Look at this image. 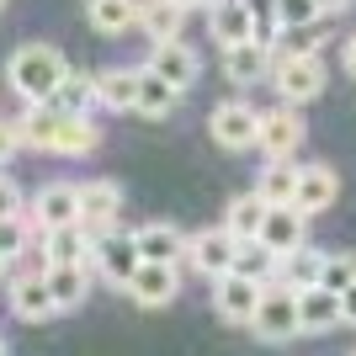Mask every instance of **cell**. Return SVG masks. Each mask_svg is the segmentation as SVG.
I'll return each mask as SVG.
<instances>
[{
	"label": "cell",
	"instance_id": "cell-34",
	"mask_svg": "<svg viewBox=\"0 0 356 356\" xmlns=\"http://www.w3.org/2000/svg\"><path fill=\"white\" fill-rule=\"evenodd\" d=\"M32 234H38V229H32L27 213H22V218H6L0 223V255H6V261H22L27 245H32Z\"/></svg>",
	"mask_w": 356,
	"mask_h": 356
},
{
	"label": "cell",
	"instance_id": "cell-33",
	"mask_svg": "<svg viewBox=\"0 0 356 356\" xmlns=\"http://www.w3.org/2000/svg\"><path fill=\"white\" fill-rule=\"evenodd\" d=\"M250 6V22H255V43H266V48H277V38H282V6L277 0H245Z\"/></svg>",
	"mask_w": 356,
	"mask_h": 356
},
{
	"label": "cell",
	"instance_id": "cell-25",
	"mask_svg": "<svg viewBox=\"0 0 356 356\" xmlns=\"http://www.w3.org/2000/svg\"><path fill=\"white\" fill-rule=\"evenodd\" d=\"M181 22H186V6H181V0H144V16H138V27L149 32V43H176Z\"/></svg>",
	"mask_w": 356,
	"mask_h": 356
},
{
	"label": "cell",
	"instance_id": "cell-31",
	"mask_svg": "<svg viewBox=\"0 0 356 356\" xmlns=\"http://www.w3.org/2000/svg\"><path fill=\"white\" fill-rule=\"evenodd\" d=\"M138 70H144V64H138ZM176 102H181V90L170 86V80H160L154 70H144V80H138V112H144V118H170Z\"/></svg>",
	"mask_w": 356,
	"mask_h": 356
},
{
	"label": "cell",
	"instance_id": "cell-1",
	"mask_svg": "<svg viewBox=\"0 0 356 356\" xmlns=\"http://www.w3.org/2000/svg\"><path fill=\"white\" fill-rule=\"evenodd\" d=\"M64 74H70V64H64V54L54 43H22L6 59V86L22 96V106H48L59 96Z\"/></svg>",
	"mask_w": 356,
	"mask_h": 356
},
{
	"label": "cell",
	"instance_id": "cell-10",
	"mask_svg": "<svg viewBox=\"0 0 356 356\" xmlns=\"http://www.w3.org/2000/svg\"><path fill=\"white\" fill-rule=\"evenodd\" d=\"M234 255H239V239L229 229H197L192 234V250H186V266L197 277H223V271H234Z\"/></svg>",
	"mask_w": 356,
	"mask_h": 356
},
{
	"label": "cell",
	"instance_id": "cell-13",
	"mask_svg": "<svg viewBox=\"0 0 356 356\" xmlns=\"http://www.w3.org/2000/svg\"><path fill=\"white\" fill-rule=\"evenodd\" d=\"M176 293H181V266H165V261H144L128 282V298L138 309H165V303H176Z\"/></svg>",
	"mask_w": 356,
	"mask_h": 356
},
{
	"label": "cell",
	"instance_id": "cell-24",
	"mask_svg": "<svg viewBox=\"0 0 356 356\" xmlns=\"http://www.w3.org/2000/svg\"><path fill=\"white\" fill-rule=\"evenodd\" d=\"M298 181H303V165L266 160V170H261V181H255V192L266 197L271 208H293V202H298Z\"/></svg>",
	"mask_w": 356,
	"mask_h": 356
},
{
	"label": "cell",
	"instance_id": "cell-7",
	"mask_svg": "<svg viewBox=\"0 0 356 356\" xmlns=\"http://www.w3.org/2000/svg\"><path fill=\"white\" fill-rule=\"evenodd\" d=\"M27 218H32L38 234H54V229L80 223V186H70V181H48L43 192L27 202Z\"/></svg>",
	"mask_w": 356,
	"mask_h": 356
},
{
	"label": "cell",
	"instance_id": "cell-38",
	"mask_svg": "<svg viewBox=\"0 0 356 356\" xmlns=\"http://www.w3.org/2000/svg\"><path fill=\"white\" fill-rule=\"evenodd\" d=\"M6 218H22V186L11 176H0V223Z\"/></svg>",
	"mask_w": 356,
	"mask_h": 356
},
{
	"label": "cell",
	"instance_id": "cell-45",
	"mask_svg": "<svg viewBox=\"0 0 356 356\" xmlns=\"http://www.w3.org/2000/svg\"><path fill=\"white\" fill-rule=\"evenodd\" d=\"M0 6H6V0H0Z\"/></svg>",
	"mask_w": 356,
	"mask_h": 356
},
{
	"label": "cell",
	"instance_id": "cell-4",
	"mask_svg": "<svg viewBox=\"0 0 356 356\" xmlns=\"http://www.w3.org/2000/svg\"><path fill=\"white\" fill-rule=\"evenodd\" d=\"M208 134H213V144L229 149V154H239V149H255V144H261V112H255L245 96H229V102L213 106Z\"/></svg>",
	"mask_w": 356,
	"mask_h": 356
},
{
	"label": "cell",
	"instance_id": "cell-40",
	"mask_svg": "<svg viewBox=\"0 0 356 356\" xmlns=\"http://www.w3.org/2000/svg\"><path fill=\"white\" fill-rule=\"evenodd\" d=\"M341 314H346V325H356V282L341 293Z\"/></svg>",
	"mask_w": 356,
	"mask_h": 356
},
{
	"label": "cell",
	"instance_id": "cell-39",
	"mask_svg": "<svg viewBox=\"0 0 356 356\" xmlns=\"http://www.w3.org/2000/svg\"><path fill=\"white\" fill-rule=\"evenodd\" d=\"M341 64H346V74L356 80V32H346V43H341Z\"/></svg>",
	"mask_w": 356,
	"mask_h": 356
},
{
	"label": "cell",
	"instance_id": "cell-5",
	"mask_svg": "<svg viewBox=\"0 0 356 356\" xmlns=\"http://www.w3.org/2000/svg\"><path fill=\"white\" fill-rule=\"evenodd\" d=\"M303 134H309V122H303V112L287 102H277L271 112H261V154L266 160H293L298 149H303Z\"/></svg>",
	"mask_w": 356,
	"mask_h": 356
},
{
	"label": "cell",
	"instance_id": "cell-43",
	"mask_svg": "<svg viewBox=\"0 0 356 356\" xmlns=\"http://www.w3.org/2000/svg\"><path fill=\"white\" fill-rule=\"evenodd\" d=\"M6 266H11V261H6V255H0V277H6Z\"/></svg>",
	"mask_w": 356,
	"mask_h": 356
},
{
	"label": "cell",
	"instance_id": "cell-11",
	"mask_svg": "<svg viewBox=\"0 0 356 356\" xmlns=\"http://www.w3.org/2000/svg\"><path fill=\"white\" fill-rule=\"evenodd\" d=\"M144 70H154L160 80H170L176 90H192L197 80H202V59H197V48H186L176 38V43H154L149 48V59H144Z\"/></svg>",
	"mask_w": 356,
	"mask_h": 356
},
{
	"label": "cell",
	"instance_id": "cell-17",
	"mask_svg": "<svg viewBox=\"0 0 356 356\" xmlns=\"http://www.w3.org/2000/svg\"><path fill=\"white\" fill-rule=\"evenodd\" d=\"M271 70H277V48H266V43L223 48V74H229V86H261V80H271Z\"/></svg>",
	"mask_w": 356,
	"mask_h": 356
},
{
	"label": "cell",
	"instance_id": "cell-42",
	"mask_svg": "<svg viewBox=\"0 0 356 356\" xmlns=\"http://www.w3.org/2000/svg\"><path fill=\"white\" fill-rule=\"evenodd\" d=\"M181 6H186V11H197V6H202V11H213L218 0H181Z\"/></svg>",
	"mask_w": 356,
	"mask_h": 356
},
{
	"label": "cell",
	"instance_id": "cell-15",
	"mask_svg": "<svg viewBox=\"0 0 356 356\" xmlns=\"http://www.w3.org/2000/svg\"><path fill=\"white\" fill-rule=\"evenodd\" d=\"M134 239L144 261H165V266H186V250H192V234L176 223H144V229H134Z\"/></svg>",
	"mask_w": 356,
	"mask_h": 356
},
{
	"label": "cell",
	"instance_id": "cell-22",
	"mask_svg": "<svg viewBox=\"0 0 356 356\" xmlns=\"http://www.w3.org/2000/svg\"><path fill=\"white\" fill-rule=\"evenodd\" d=\"M266 213H271V202L261 192H239L229 208H223V229L245 245V239H261V223H266Z\"/></svg>",
	"mask_w": 356,
	"mask_h": 356
},
{
	"label": "cell",
	"instance_id": "cell-44",
	"mask_svg": "<svg viewBox=\"0 0 356 356\" xmlns=\"http://www.w3.org/2000/svg\"><path fill=\"white\" fill-rule=\"evenodd\" d=\"M0 356H6V341H0Z\"/></svg>",
	"mask_w": 356,
	"mask_h": 356
},
{
	"label": "cell",
	"instance_id": "cell-41",
	"mask_svg": "<svg viewBox=\"0 0 356 356\" xmlns=\"http://www.w3.org/2000/svg\"><path fill=\"white\" fill-rule=\"evenodd\" d=\"M319 6H325V16H335V11H346L351 0H319Z\"/></svg>",
	"mask_w": 356,
	"mask_h": 356
},
{
	"label": "cell",
	"instance_id": "cell-30",
	"mask_svg": "<svg viewBox=\"0 0 356 356\" xmlns=\"http://www.w3.org/2000/svg\"><path fill=\"white\" fill-rule=\"evenodd\" d=\"M234 271L239 277H250V282H277V271H282V255H271L261 239H245L239 245V255H234Z\"/></svg>",
	"mask_w": 356,
	"mask_h": 356
},
{
	"label": "cell",
	"instance_id": "cell-6",
	"mask_svg": "<svg viewBox=\"0 0 356 356\" xmlns=\"http://www.w3.org/2000/svg\"><path fill=\"white\" fill-rule=\"evenodd\" d=\"M118 213H122V186L118 181H80V223H86L90 239H106L112 229H118Z\"/></svg>",
	"mask_w": 356,
	"mask_h": 356
},
{
	"label": "cell",
	"instance_id": "cell-2",
	"mask_svg": "<svg viewBox=\"0 0 356 356\" xmlns=\"http://www.w3.org/2000/svg\"><path fill=\"white\" fill-rule=\"evenodd\" d=\"M271 86L287 106H309L314 96H325L330 74H325V59L319 54H303V48H282L277 54V70H271Z\"/></svg>",
	"mask_w": 356,
	"mask_h": 356
},
{
	"label": "cell",
	"instance_id": "cell-29",
	"mask_svg": "<svg viewBox=\"0 0 356 356\" xmlns=\"http://www.w3.org/2000/svg\"><path fill=\"white\" fill-rule=\"evenodd\" d=\"M319 271H325V250H293L282 255V271H277V282L293 287V293H303V287H319Z\"/></svg>",
	"mask_w": 356,
	"mask_h": 356
},
{
	"label": "cell",
	"instance_id": "cell-35",
	"mask_svg": "<svg viewBox=\"0 0 356 356\" xmlns=\"http://www.w3.org/2000/svg\"><path fill=\"white\" fill-rule=\"evenodd\" d=\"M351 282H356V255L330 250V255H325V271H319V287H330V293H346Z\"/></svg>",
	"mask_w": 356,
	"mask_h": 356
},
{
	"label": "cell",
	"instance_id": "cell-32",
	"mask_svg": "<svg viewBox=\"0 0 356 356\" xmlns=\"http://www.w3.org/2000/svg\"><path fill=\"white\" fill-rule=\"evenodd\" d=\"M16 128H22V144L27 149H48L54 144V128H59V106H27L16 118Z\"/></svg>",
	"mask_w": 356,
	"mask_h": 356
},
{
	"label": "cell",
	"instance_id": "cell-8",
	"mask_svg": "<svg viewBox=\"0 0 356 356\" xmlns=\"http://www.w3.org/2000/svg\"><path fill=\"white\" fill-rule=\"evenodd\" d=\"M261 298H266V282H250V277H239V271L213 277V309H218V319H229V325H250L255 309H261Z\"/></svg>",
	"mask_w": 356,
	"mask_h": 356
},
{
	"label": "cell",
	"instance_id": "cell-12",
	"mask_svg": "<svg viewBox=\"0 0 356 356\" xmlns=\"http://www.w3.org/2000/svg\"><path fill=\"white\" fill-rule=\"evenodd\" d=\"M138 266H144V255H138L134 234H118V229H112L106 239H96V277H106L112 287H128Z\"/></svg>",
	"mask_w": 356,
	"mask_h": 356
},
{
	"label": "cell",
	"instance_id": "cell-3",
	"mask_svg": "<svg viewBox=\"0 0 356 356\" xmlns=\"http://www.w3.org/2000/svg\"><path fill=\"white\" fill-rule=\"evenodd\" d=\"M250 330H255V341H266V346L298 341V335H303V314H298V293L293 287L271 282L266 298H261V309H255V319H250Z\"/></svg>",
	"mask_w": 356,
	"mask_h": 356
},
{
	"label": "cell",
	"instance_id": "cell-20",
	"mask_svg": "<svg viewBox=\"0 0 356 356\" xmlns=\"http://www.w3.org/2000/svg\"><path fill=\"white\" fill-rule=\"evenodd\" d=\"M303 234H309V213H298V208H271L266 223H261V245L271 255L303 250Z\"/></svg>",
	"mask_w": 356,
	"mask_h": 356
},
{
	"label": "cell",
	"instance_id": "cell-18",
	"mask_svg": "<svg viewBox=\"0 0 356 356\" xmlns=\"http://www.w3.org/2000/svg\"><path fill=\"white\" fill-rule=\"evenodd\" d=\"M96 149H102V128L90 122V112H59V128H54L48 154H70V160H80V154H96Z\"/></svg>",
	"mask_w": 356,
	"mask_h": 356
},
{
	"label": "cell",
	"instance_id": "cell-36",
	"mask_svg": "<svg viewBox=\"0 0 356 356\" xmlns=\"http://www.w3.org/2000/svg\"><path fill=\"white\" fill-rule=\"evenodd\" d=\"M277 6H282V27H287V32L314 27V22L325 16V6H319V0H277Z\"/></svg>",
	"mask_w": 356,
	"mask_h": 356
},
{
	"label": "cell",
	"instance_id": "cell-37",
	"mask_svg": "<svg viewBox=\"0 0 356 356\" xmlns=\"http://www.w3.org/2000/svg\"><path fill=\"white\" fill-rule=\"evenodd\" d=\"M16 149H27L22 144V128H16V118H0V165H11Z\"/></svg>",
	"mask_w": 356,
	"mask_h": 356
},
{
	"label": "cell",
	"instance_id": "cell-9",
	"mask_svg": "<svg viewBox=\"0 0 356 356\" xmlns=\"http://www.w3.org/2000/svg\"><path fill=\"white\" fill-rule=\"evenodd\" d=\"M11 314L22 319V325H43V319H54V314H59L54 287H48V266H43V271L22 266V271L11 277Z\"/></svg>",
	"mask_w": 356,
	"mask_h": 356
},
{
	"label": "cell",
	"instance_id": "cell-16",
	"mask_svg": "<svg viewBox=\"0 0 356 356\" xmlns=\"http://www.w3.org/2000/svg\"><path fill=\"white\" fill-rule=\"evenodd\" d=\"M335 197H341V176H335V165L325 160H314L303 165V181H298V213H309V218H319V213L335 208Z\"/></svg>",
	"mask_w": 356,
	"mask_h": 356
},
{
	"label": "cell",
	"instance_id": "cell-14",
	"mask_svg": "<svg viewBox=\"0 0 356 356\" xmlns=\"http://www.w3.org/2000/svg\"><path fill=\"white\" fill-rule=\"evenodd\" d=\"M43 266H90L96 271V239L86 234V223L43 234Z\"/></svg>",
	"mask_w": 356,
	"mask_h": 356
},
{
	"label": "cell",
	"instance_id": "cell-26",
	"mask_svg": "<svg viewBox=\"0 0 356 356\" xmlns=\"http://www.w3.org/2000/svg\"><path fill=\"white\" fill-rule=\"evenodd\" d=\"M102 106L106 112H138V80L144 70H102Z\"/></svg>",
	"mask_w": 356,
	"mask_h": 356
},
{
	"label": "cell",
	"instance_id": "cell-27",
	"mask_svg": "<svg viewBox=\"0 0 356 356\" xmlns=\"http://www.w3.org/2000/svg\"><path fill=\"white\" fill-rule=\"evenodd\" d=\"M48 106H59V112H90V106H102V80L86 74V70H70L64 86H59V96Z\"/></svg>",
	"mask_w": 356,
	"mask_h": 356
},
{
	"label": "cell",
	"instance_id": "cell-21",
	"mask_svg": "<svg viewBox=\"0 0 356 356\" xmlns=\"http://www.w3.org/2000/svg\"><path fill=\"white\" fill-rule=\"evenodd\" d=\"M298 314H303V335H325V330L346 325L341 293H330V287H303L298 293Z\"/></svg>",
	"mask_w": 356,
	"mask_h": 356
},
{
	"label": "cell",
	"instance_id": "cell-23",
	"mask_svg": "<svg viewBox=\"0 0 356 356\" xmlns=\"http://www.w3.org/2000/svg\"><path fill=\"white\" fill-rule=\"evenodd\" d=\"M138 16H144V0H86V22L102 38H118V32L138 27Z\"/></svg>",
	"mask_w": 356,
	"mask_h": 356
},
{
	"label": "cell",
	"instance_id": "cell-28",
	"mask_svg": "<svg viewBox=\"0 0 356 356\" xmlns=\"http://www.w3.org/2000/svg\"><path fill=\"white\" fill-rule=\"evenodd\" d=\"M90 277H96L90 266H48V287H54V303H59V314H64V309H80V303H86Z\"/></svg>",
	"mask_w": 356,
	"mask_h": 356
},
{
	"label": "cell",
	"instance_id": "cell-19",
	"mask_svg": "<svg viewBox=\"0 0 356 356\" xmlns=\"http://www.w3.org/2000/svg\"><path fill=\"white\" fill-rule=\"evenodd\" d=\"M208 32L218 48H239V43H255V22H250V6L245 0H218L208 11Z\"/></svg>",
	"mask_w": 356,
	"mask_h": 356
},
{
	"label": "cell",
	"instance_id": "cell-46",
	"mask_svg": "<svg viewBox=\"0 0 356 356\" xmlns=\"http://www.w3.org/2000/svg\"><path fill=\"white\" fill-rule=\"evenodd\" d=\"M351 356H356V351H351Z\"/></svg>",
	"mask_w": 356,
	"mask_h": 356
}]
</instances>
